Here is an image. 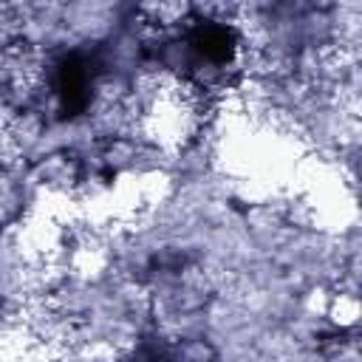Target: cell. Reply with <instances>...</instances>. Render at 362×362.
<instances>
[{
  "label": "cell",
  "mask_w": 362,
  "mask_h": 362,
  "mask_svg": "<svg viewBox=\"0 0 362 362\" xmlns=\"http://www.w3.org/2000/svg\"><path fill=\"white\" fill-rule=\"evenodd\" d=\"M102 79V59L90 51H62L48 68V93L57 105L59 119L74 122L85 116L96 99Z\"/></svg>",
  "instance_id": "obj_1"
},
{
  "label": "cell",
  "mask_w": 362,
  "mask_h": 362,
  "mask_svg": "<svg viewBox=\"0 0 362 362\" xmlns=\"http://www.w3.org/2000/svg\"><path fill=\"white\" fill-rule=\"evenodd\" d=\"M181 45L184 54L192 62L189 79L206 76H223L226 71L235 68L238 57H240V34L232 23L221 20V17H195L189 20V25L181 34Z\"/></svg>",
  "instance_id": "obj_2"
}]
</instances>
